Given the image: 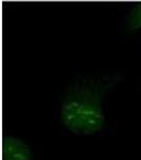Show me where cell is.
Returning a JSON list of instances; mask_svg holds the SVG:
<instances>
[{"label":"cell","mask_w":141,"mask_h":160,"mask_svg":"<svg viewBox=\"0 0 141 160\" xmlns=\"http://www.w3.org/2000/svg\"><path fill=\"white\" fill-rule=\"evenodd\" d=\"M121 74L76 81L66 92L60 108L61 124L78 136H91L104 128L105 113L102 102L106 93L119 83Z\"/></svg>","instance_id":"cell-1"},{"label":"cell","mask_w":141,"mask_h":160,"mask_svg":"<svg viewBox=\"0 0 141 160\" xmlns=\"http://www.w3.org/2000/svg\"><path fill=\"white\" fill-rule=\"evenodd\" d=\"M31 148L21 139L7 136L2 139V160H32Z\"/></svg>","instance_id":"cell-2"},{"label":"cell","mask_w":141,"mask_h":160,"mask_svg":"<svg viewBox=\"0 0 141 160\" xmlns=\"http://www.w3.org/2000/svg\"><path fill=\"white\" fill-rule=\"evenodd\" d=\"M126 28L130 32L141 29V2H138L129 13L126 17Z\"/></svg>","instance_id":"cell-3"}]
</instances>
